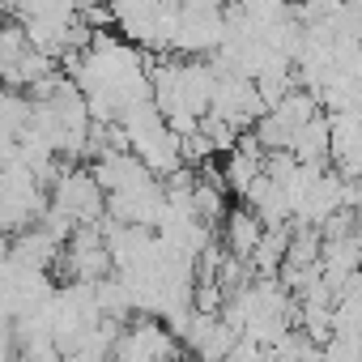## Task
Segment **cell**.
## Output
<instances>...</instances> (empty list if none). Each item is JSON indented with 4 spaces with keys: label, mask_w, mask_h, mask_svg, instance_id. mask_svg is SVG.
Wrapping results in <instances>:
<instances>
[{
    "label": "cell",
    "mask_w": 362,
    "mask_h": 362,
    "mask_svg": "<svg viewBox=\"0 0 362 362\" xmlns=\"http://www.w3.org/2000/svg\"><path fill=\"white\" fill-rule=\"evenodd\" d=\"M260 239H264V226H260V218H256L252 209L226 214V252H230L235 260H252L256 247H260Z\"/></svg>",
    "instance_id": "6da1fadb"
},
{
    "label": "cell",
    "mask_w": 362,
    "mask_h": 362,
    "mask_svg": "<svg viewBox=\"0 0 362 362\" xmlns=\"http://www.w3.org/2000/svg\"><path fill=\"white\" fill-rule=\"evenodd\" d=\"M226 362H269V349L264 345H256V341H239L235 349H230V358Z\"/></svg>",
    "instance_id": "7a4b0ae2"
}]
</instances>
